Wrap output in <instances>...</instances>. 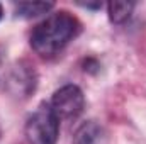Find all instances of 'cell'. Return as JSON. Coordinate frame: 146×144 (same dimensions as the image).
<instances>
[{"label":"cell","instance_id":"obj_1","mask_svg":"<svg viewBox=\"0 0 146 144\" xmlns=\"http://www.w3.org/2000/svg\"><path fill=\"white\" fill-rule=\"evenodd\" d=\"M80 32V22L68 12H56L39 22L33 34L31 46L39 56L49 58L63 51Z\"/></svg>","mask_w":146,"mask_h":144},{"label":"cell","instance_id":"obj_2","mask_svg":"<svg viewBox=\"0 0 146 144\" xmlns=\"http://www.w3.org/2000/svg\"><path fill=\"white\" fill-rule=\"evenodd\" d=\"M60 120L49 104H41L26 122V137L29 144H56Z\"/></svg>","mask_w":146,"mask_h":144},{"label":"cell","instance_id":"obj_3","mask_svg":"<svg viewBox=\"0 0 146 144\" xmlns=\"http://www.w3.org/2000/svg\"><path fill=\"white\" fill-rule=\"evenodd\" d=\"M49 107L53 108L58 120H75L85 107L83 92L76 85H65L54 92Z\"/></svg>","mask_w":146,"mask_h":144},{"label":"cell","instance_id":"obj_4","mask_svg":"<svg viewBox=\"0 0 146 144\" xmlns=\"http://www.w3.org/2000/svg\"><path fill=\"white\" fill-rule=\"evenodd\" d=\"M100 136H102V129L97 122L88 120L85 124H82L75 136H73L72 144H99L100 143Z\"/></svg>","mask_w":146,"mask_h":144},{"label":"cell","instance_id":"obj_5","mask_svg":"<svg viewBox=\"0 0 146 144\" xmlns=\"http://www.w3.org/2000/svg\"><path fill=\"white\" fill-rule=\"evenodd\" d=\"M53 9V3L49 2H19L15 3V14L24 19L37 17L41 14H46Z\"/></svg>","mask_w":146,"mask_h":144},{"label":"cell","instance_id":"obj_6","mask_svg":"<svg viewBox=\"0 0 146 144\" xmlns=\"http://www.w3.org/2000/svg\"><path fill=\"white\" fill-rule=\"evenodd\" d=\"M133 9H134L133 2H110V3H107V12H109L110 22H114V24L126 22L131 17Z\"/></svg>","mask_w":146,"mask_h":144},{"label":"cell","instance_id":"obj_7","mask_svg":"<svg viewBox=\"0 0 146 144\" xmlns=\"http://www.w3.org/2000/svg\"><path fill=\"white\" fill-rule=\"evenodd\" d=\"M2 14H3V10H2V5H0V19H2Z\"/></svg>","mask_w":146,"mask_h":144}]
</instances>
